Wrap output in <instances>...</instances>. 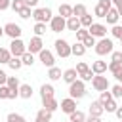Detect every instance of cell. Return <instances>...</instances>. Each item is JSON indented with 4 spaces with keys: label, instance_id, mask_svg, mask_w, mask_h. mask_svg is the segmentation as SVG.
<instances>
[{
    "label": "cell",
    "instance_id": "cell-1",
    "mask_svg": "<svg viewBox=\"0 0 122 122\" xmlns=\"http://www.w3.org/2000/svg\"><path fill=\"white\" fill-rule=\"evenodd\" d=\"M93 50H95V53H97L99 57H103V55H107V53H112V51H114V44H112V40H111V38H107V36H105V38H101V40L95 44V48H93Z\"/></svg>",
    "mask_w": 122,
    "mask_h": 122
},
{
    "label": "cell",
    "instance_id": "cell-2",
    "mask_svg": "<svg viewBox=\"0 0 122 122\" xmlns=\"http://www.w3.org/2000/svg\"><path fill=\"white\" fill-rule=\"evenodd\" d=\"M69 95L72 97V99H82L84 95H86V84H84V80H76V82H72V84H69Z\"/></svg>",
    "mask_w": 122,
    "mask_h": 122
},
{
    "label": "cell",
    "instance_id": "cell-3",
    "mask_svg": "<svg viewBox=\"0 0 122 122\" xmlns=\"http://www.w3.org/2000/svg\"><path fill=\"white\" fill-rule=\"evenodd\" d=\"M32 17H34L36 23H50L53 13H51L50 8H34L32 10Z\"/></svg>",
    "mask_w": 122,
    "mask_h": 122
},
{
    "label": "cell",
    "instance_id": "cell-4",
    "mask_svg": "<svg viewBox=\"0 0 122 122\" xmlns=\"http://www.w3.org/2000/svg\"><path fill=\"white\" fill-rule=\"evenodd\" d=\"M53 46H55V53H57L61 59H67L69 55H72V51H71V46H69V42H67V40H63V38H57Z\"/></svg>",
    "mask_w": 122,
    "mask_h": 122
},
{
    "label": "cell",
    "instance_id": "cell-5",
    "mask_svg": "<svg viewBox=\"0 0 122 122\" xmlns=\"http://www.w3.org/2000/svg\"><path fill=\"white\" fill-rule=\"evenodd\" d=\"M10 51H11L13 57H23V55L27 53V44H25L21 38H15V40H11V44H10Z\"/></svg>",
    "mask_w": 122,
    "mask_h": 122
},
{
    "label": "cell",
    "instance_id": "cell-6",
    "mask_svg": "<svg viewBox=\"0 0 122 122\" xmlns=\"http://www.w3.org/2000/svg\"><path fill=\"white\" fill-rule=\"evenodd\" d=\"M92 88H93L95 92H107V90H109V80H107V76L95 74L93 80H92Z\"/></svg>",
    "mask_w": 122,
    "mask_h": 122
},
{
    "label": "cell",
    "instance_id": "cell-7",
    "mask_svg": "<svg viewBox=\"0 0 122 122\" xmlns=\"http://www.w3.org/2000/svg\"><path fill=\"white\" fill-rule=\"evenodd\" d=\"M50 29H51V32H61V30H65V29H67V19H63L61 15H53L51 21H50Z\"/></svg>",
    "mask_w": 122,
    "mask_h": 122
},
{
    "label": "cell",
    "instance_id": "cell-8",
    "mask_svg": "<svg viewBox=\"0 0 122 122\" xmlns=\"http://www.w3.org/2000/svg\"><path fill=\"white\" fill-rule=\"evenodd\" d=\"M38 59H40V63H42L44 67H48V69H50V67H55V57H53V53H51L50 50H46V48L38 53Z\"/></svg>",
    "mask_w": 122,
    "mask_h": 122
},
{
    "label": "cell",
    "instance_id": "cell-9",
    "mask_svg": "<svg viewBox=\"0 0 122 122\" xmlns=\"http://www.w3.org/2000/svg\"><path fill=\"white\" fill-rule=\"evenodd\" d=\"M21 27L19 25H15V23H6L4 25V34H8L11 40H15V38H21Z\"/></svg>",
    "mask_w": 122,
    "mask_h": 122
},
{
    "label": "cell",
    "instance_id": "cell-10",
    "mask_svg": "<svg viewBox=\"0 0 122 122\" xmlns=\"http://www.w3.org/2000/svg\"><path fill=\"white\" fill-rule=\"evenodd\" d=\"M88 30H90V34H92L93 38H99V40L107 36V27H105L103 23H93Z\"/></svg>",
    "mask_w": 122,
    "mask_h": 122
},
{
    "label": "cell",
    "instance_id": "cell-11",
    "mask_svg": "<svg viewBox=\"0 0 122 122\" xmlns=\"http://www.w3.org/2000/svg\"><path fill=\"white\" fill-rule=\"evenodd\" d=\"M42 50H44L42 36H32L30 42H29V46H27V51H30V53H40Z\"/></svg>",
    "mask_w": 122,
    "mask_h": 122
},
{
    "label": "cell",
    "instance_id": "cell-12",
    "mask_svg": "<svg viewBox=\"0 0 122 122\" xmlns=\"http://www.w3.org/2000/svg\"><path fill=\"white\" fill-rule=\"evenodd\" d=\"M61 111L65 112V114H72L74 111H76V99H72V97H67V99H63L61 101Z\"/></svg>",
    "mask_w": 122,
    "mask_h": 122
},
{
    "label": "cell",
    "instance_id": "cell-13",
    "mask_svg": "<svg viewBox=\"0 0 122 122\" xmlns=\"http://www.w3.org/2000/svg\"><path fill=\"white\" fill-rule=\"evenodd\" d=\"M103 112H105V109H103V103H101L99 99L90 103V109H88V114H90V116H97V118H101Z\"/></svg>",
    "mask_w": 122,
    "mask_h": 122
},
{
    "label": "cell",
    "instance_id": "cell-14",
    "mask_svg": "<svg viewBox=\"0 0 122 122\" xmlns=\"http://www.w3.org/2000/svg\"><path fill=\"white\" fill-rule=\"evenodd\" d=\"M92 71H93V74H105V72L109 71V63H107V61L97 59V61H93V63H92Z\"/></svg>",
    "mask_w": 122,
    "mask_h": 122
},
{
    "label": "cell",
    "instance_id": "cell-15",
    "mask_svg": "<svg viewBox=\"0 0 122 122\" xmlns=\"http://www.w3.org/2000/svg\"><path fill=\"white\" fill-rule=\"evenodd\" d=\"M105 19H107V23L109 25H118V19H120V13H118V10L116 8H111L109 11H107V15H105Z\"/></svg>",
    "mask_w": 122,
    "mask_h": 122
},
{
    "label": "cell",
    "instance_id": "cell-16",
    "mask_svg": "<svg viewBox=\"0 0 122 122\" xmlns=\"http://www.w3.org/2000/svg\"><path fill=\"white\" fill-rule=\"evenodd\" d=\"M40 97L42 99H50V97H55V90L51 84H42L40 86Z\"/></svg>",
    "mask_w": 122,
    "mask_h": 122
},
{
    "label": "cell",
    "instance_id": "cell-17",
    "mask_svg": "<svg viewBox=\"0 0 122 122\" xmlns=\"http://www.w3.org/2000/svg\"><path fill=\"white\" fill-rule=\"evenodd\" d=\"M42 109H46V111H50V112H53V111H57L59 109V103H57V99L55 97H50V99H42Z\"/></svg>",
    "mask_w": 122,
    "mask_h": 122
},
{
    "label": "cell",
    "instance_id": "cell-18",
    "mask_svg": "<svg viewBox=\"0 0 122 122\" xmlns=\"http://www.w3.org/2000/svg\"><path fill=\"white\" fill-rule=\"evenodd\" d=\"M63 80H65L67 84L76 82V80H78V72H76V69H67V71L63 72Z\"/></svg>",
    "mask_w": 122,
    "mask_h": 122
},
{
    "label": "cell",
    "instance_id": "cell-19",
    "mask_svg": "<svg viewBox=\"0 0 122 122\" xmlns=\"http://www.w3.org/2000/svg\"><path fill=\"white\" fill-rule=\"evenodd\" d=\"M34 122H51V112L46 109H40L34 116Z\"/></svg>",
    "mask_w": 122,
    "mask_h": 122
},
{
    "label": "cell",
    "instance_id": "cell-20",
    "mask_svg": "<svg viewBox=\"0 0 122 122\" xmlns=\"http://www.w3.org/2000/svg\"><path fill=\"white\" fill-rule=\"evenodd\" d=\"M67 29H69V30H74V32H76V30H80V29H82L80 19H78V17H74V15H72V17H69V19H67Z\"/></svg>",
    "mask_w": 122,
    "mask_h": 122
},
{
    "label": "cell",
    "instance_id": "cell-21",
    "mask_svg": "<svg viewBox=\"0 0 122 122\" xmlns=\"http://www.w3.org/2000/svg\"><path fill=\"white\" fill-rule=\"evenodd\" d=\"M48 78H50L51 82H55V80H61V78H63V72H61V69H59V67H50V69H48Z\"/></svg>",
    "mask_w": 122,
    "mask_h": 122
},
{
    "label": "cell",
    "instance_id": "cell-22",
    "mask_svg": "<svg viewBox=\"0 0 122 122\" xmlns=\"http://www.w3.org/2000/svg\"><path fill=\"white\" fill-rule=\"evenodd\" d=\"M71 51H72V55H76V57H82V55L86 53V46H84L82 42H74V44L71 46Z\"/></svg>",
    "mask_w": 122,
    "mask_h": 122
},
{
    "label": "cell",
    "instance_id": "cell-23",
    "mask_svg": "<svg viewBox=\"0 0 122 122\" xmlns=\"http://www.w3.org/2000/svg\"><path fill=\"white\" fill-rule=\"evenodd\" d=\"M19 97L30 99V97H32V86H30V84H21V88H19Z\"/></svg>",
    "mask_w": 122,
    "mask_h": 122
},
{
    "label": "cell",
    "instance_id": "cell-24",
    "mask_svg": "<svg viewBox=\"0 0 122 122\" xmlns=\"http://www.w3.org/2000/svg\"><path fill=\"white\" fill-rule=\"evenodd\" d=\"M11 57H13V55H11L10 48H2V46H0V63H2V65H8Z\"/></svg>",
    "mask_w": 122,
    "mask_h": 122
},
{
    "label": "cell",
    "instance_id": "cell-25",
    "mask_svg": "<svg viewBox=\"0 0 122 122\" xmlns=\"http://www.w3.org/2000/svg\"><path fill=\"white\" fill-rule=\"evenodd\" d=\"M59 15H61L63 19L72 17V6H69V4H61V6H59Z\"/></svg>",
    "mask_w": 122,
    "mask_h": 122
},
{
    "label": "cell",
    "instance_id": "cell-26",
    "mask_svg": "<svg viewBox=\"0 0 122 122\" xmlns=\"http://www.w3.org/2000/svg\"><path fill=\"white\" fill-rule=\"evenodd\" d=\"M86 13H88V10H86L84 4H76V6H72V15H74V17L80 19V17H84Z\"/></svg>",
    "mask_w": 122,
    "mask_h": 122
},
{
    "label": "cell",
    "instance_id": "cell-27",
    "mask_svg": "<svg viewBox=\"0 0 122 122\" xmlns=\"http://www.w3.org/2000/svg\"><path fill=\"white\" fill-rule=\"evenodd\" d=\"M6 86H8L10 90H13V92H19V88H21V84H19L17 76H8V82H6Z\"/></svg>",
    "mask_w": 122,
    "mask_h": 122
},
{
    "label": "cell",
    "instance_id": "cell-28",
    "mask_svg": "<svg viewBox=\"0 0 122 122\" xmlns=\"http://www.w3.org/2000/svg\"><path fill=\"white\" fill-rule=\"evenodd\" d=\"M69 120H71V122H86V114L76 109L72 114H69Z\"/></svg>",
    "mask_w": 122,
    "mask_h": 122
},
{
    "label": "cell",
    "instance_id": "cell-29",
    "mask_svg": "<svg viewBox=\"0 0 122 122\" xmlns=\"http://www.w3.org/2000/svg\"><path fill=\"white\" fill-rule=\"evenodd\" d=\"M8 67H10L11 71H19V69L23 67V61H21V57H11V59H10V63H8Z\"/></svg>",
    "mask_w": 122,
    "mask_h": 122
},
{
    "label": "cell",
    "instance_id": "cell-30",
    "mask_svg": "<svg viewBox=\"0 0 122 122\" xmlns=\"http://www.w3.org/2000/svg\"><path fill=\"white\" fill-rule=\"evenodd\" d=\"M21 61H23V65H27V67H32V65H34V53L27 51V53L21 57Z\"/></svg>",
    "mask_w": 122,
    "mask_h": 122
},
{
    "label": "cell",
    "instance_id": "cell-31",
    "mask_svg": "<svg viewBox=\"0 0 122 122\" xmlns=\"http://www.w3.org/2000/svg\"><path fill=\"white\" fill-rule=\"evenodd\" d=\"M6 120H8V122H27L25 116H23V114H17V112H10V114L6 116Z\"/></svg>",
    "mask_w": 122,
    "mask_h": 122
},
{
    "label": "cell",
    "instance_id": "cell-32",
    "mask_svg": "<svg viewBox=\"0 0 122 122\" xmlns=\"http://www.w3.org/2000/svg\"><path fill=\"white\" fill-rule=\"evenodd\" d=\"M88 36H90V30H88V29H84V27H82L80 30H76V42H84Z\"/></svg>",
    "mask_w": 122,
    "mask_h": 122
},
{
    "label": "cell",
    "instance_id": "cell-33",
    "mask_svg": "<svg viewBox=\"0 0 122 122\" xmlns=\"http://www.w3.org/2000/svg\"><path fill=\"white\" fill-rule=\"evenodd\" d=\"M80 23H82V27H84V29H90V27L93 25V19H92V15H90V13H86L84 17H80Z\"/></svg>",
    "mask_w": 122,
    "mask_h": 122
},
{
    "label": "cell",
    "instance_id": "cell-34",
    "mask_svg": "<svg viewBox=\"0 0 122 122\" xmlns=\"http://www.w3.org/2000/svg\"><path fill=\"white\" fill-rule=\"evenodd\" d=\"M103 109H105V112H114V111L118 109V105H116L114 99H111V101H107V103L103 105Z\"/></svg>",
    "mask_w": 122,
    "mask_h": 122
},
{
    "label": "cell",
    "instance_id": "cell-35",
    "mask_svg": "<svg viewBox=\"0 0 122 122\" xmlns=\"http://www.w3.org/2000/svg\"><path fill=\"white\" fill-rule=\"evenodd\" d=\"M46 34V23H36L34 25V36H42Z\"/></svg>",
    "mask_w": 122,
    "mask_h": 122
},
{
    "label": "cell",
    "instance_id": "cell-36",
    "mask_svg": "<svg viewBox=\"0 0 122 122\" xmlns=\"http://www.w3.org/2000/svg\"><path fill=\"white\" fill-rule=\"evenodd\" d=\"M111 93H112V99H118V97H122V84H116V86H112V88H111Z\"/></svg>",
    "mask_w": 122,
    "mask_h": 122
},
{
    "label": "cell",
    "instance_id": "cell-37",
    "mask_svg": "<svg viewBox=\"0 0 122 122\" xmlns=\"http://www.w3.org/2000/svg\"><path fill=\"white\" fill-rule=\"evenodd\" d=\"M23 8H25V2H23V0H11V10H13L15 13H19Z\"/></svg>",
    "mask_w": 122,
    "mask_h": 122
},
{
    "label": "cell",
    "instance_id": "cell-38",
    "mask_svg": "<svg viewBox=\"0 0 122 122\" xmlns=\"http://www.w3.org/2000/svg\"><path fill=\"white\" fill-rule=\"evenodd\" d=\"M90 71V67H88V63H84V61H80L78 65H76V72H78V76H82L84 72H88Z\"/></svg>",
    "mask_w": 122,
    "mask_h": 122
},
{
    "label": "cell",
    "instance_id": "cell-39",
    "mask_svg": "<svg viewBox=\"0 0 122 122\" xmlns=\"http://www.w3.org/2000/svg\"><path fill=\"white\" fill-rule=\"evenodd\" d=\"M111 34H112L114 38H118V40H122V25H114V27L111 29Z\"/></svg>",
    "mask_w": 122,
    "mask_h": 122
},
{
    "label": "cell",
    "instance_id": "cell-40",
    "mask_svg": "<svg viewBox=\"0 0 122 122\" xmlns=\"http://www.w3.org/2000/svg\"><path fill=\"white\" fill-rule=\"evenodd\" d=\"M111 61H112V63H120V65H122V50H120V51H116V50H114V51L111 53Z\"/></svg>",
    "mask_w": 122,
    "mask_h": 122
},
{
    "label": "cell",
    "instance_id": "cell-41",
    "mask_svg": "<svg viewBox=\"0 0 122 122\" xmlns=\"http://www.w3.org/2000/svg\"><path fill=\"white\" fill-rule=\"evenodd\" d=\"M11 95V90L8 86H0V99H10Z\"/></svg>",
    "mask_w": 122,
    "mask_h": 122
},
{
    "label": "cell",
    "instance_id": "cell-42",
    "mask_svg": "<svg viewBox=\"0 0 122 122\" xmlns=\"http://www.w3.org/2000/svg\"><path fill=\"white\" fill-rule=\"evenodd\" d=\"M107 11H109V10H105V8H103V6H99V4H97V6H95V10H93L95 17H105V15H107Z\"/></svg>",
    "mask_w": 122,
    "mask_h": 122
},
{
    "label": "cell",
    "instance_id": "cell-43",
    "mask_svg": "<svg viewBox=\"0 0 122 122\" xmlns=\"http://www.w3.org/2000/svg\"><path fill=\"white\" fill-rule=\"evenodd\" d=\"M82 44H84V46H86V50H88V48H95V44H97V40H95V38H93V36L90 34V36H88V38H86V40H84Z\"/></svg>",
    "mask_w": 122,
    "mask_h": 122
},
{
    "label": "cell",
    "instance_id": "cell-44",
    "mask_svg": "<svg viewBox=\"0 0 122 122\" xmlns=\"http://www.w3.org/2000/svg\"><path fill=\"white\" fill-rule=\"evenodd\" d=\"M19 17H21V19H29V17H32V11H30V8H27V6H25V8L19 11Z\"/></svg>",
    "mask_w": 122,
    "mask_h": 122
},
{
    "label": "cell",
    "instance_id": "cell-45",
    "mask_svg": "<svg viewBox=\"0 0 122 122\" xmlns=\"http://www.w3.org/2000/svg\"><path fill=\"white\" fill-rule=\"evenodd\" d=\"M111 99H112V93H111V92H101V95H99V101H101L103 105H105L107 101H111Z\"/></svg>",
    "mask_w": 122,
    "mask_h": 122
},
{
    "label": "cell",
    "instance_id": "cell-46",
    "mask_svg": "<svg viewBox=\"0 0 122 122\" xmlns=\"http://www.w3.org/2000/svg\"><path fill=\"white\" fill-rule=\"evenodd\" d=\"M8 8H11V0H0V11H4Z\"/></svg>",
    "mask_w": 122,
    "mask_h": 122
},
{
    "label": "cell",
    "instance_id": "cell-47",
    "mask_svg": "<svg viewBox=\"0 0 122 122\" xmlns=\"http://www.w3.org/2000/svg\"><path fill=\"white\" fill-rule=\"evenodd\" d=\"M120 67H122V65H120V63H112V61H111V63H109V71H111V72H112V74H114V72H116V71H118V69H120Z\"/></svg>",
    "mask_w": 122,
    "mask_h": 122
},
{
    "label": "cell",
    "instance_id": "cell-48",
    "mask_svg": "<svg viewBox=\"0 0 122 122\" xmlns=\"http://www.w3.org/2000/svg\"><path fill=\"white\" fill-rule=\"evenodd\" d=\"M97 4H99V6H103L105 10H111V8H112V2H111V0H99Z\"/></svg>",
    "mask_w": 122,
    "mask_h": 122
},
{
    "label": "cell",
    "instance_id": "cell-49",
    "mask_svg": "<svg viewBox=\"0 0 122 122\" xmlns=\"http://www.w3.org/2000/svg\"><path fill=\"white\" fill-rule=\"evenodd\" d=\"M112 2V6L118 10V13H120V17H122V0H111Z\"/></svg>",
    "mask_w": 122,
    "mask_h": 122
},
{
    "label": "cell",
    "instance_id": "cell-50",
    "mask_svg": "<svg viewBox=\"0 0 122 122\" xmlns=\"http://www.w3.org/2000/svg\"><path fill=\"white\" fill-rule=\"evenodd\" d=\"M6 82H8V74L0 69V86H6Z\"/></svg>",
    "mask_w": 122,
    "mask_h": 122
},
{
    "label": "cell",
    "instance_id": "cell-51",
    "mask_svg": "<svg viewBox=\"0 0 122 122\" xmlns=\"http://www.w3.org/2000/svg\"><path fill=\"white\" fill-rule=\"evenodd\" d=\"M23 2H25L27 8H36L38 6V0H23Z\"/></svg>",
    "mask_w": 122,
    "mask_h": 122
},
{
    "label": "cell",
    "instance_id": "cell-52",
    "mask_svg": "<svg viewBox=\"0 0 122 122\" xmlns=\"http://www.w3.org/2000/svg\"><path fill=\"white\" fill-rule=\"evenodd\" d=\"M114 78H116V80H118V82L122 84V67H120V69H118V71L114 72Z\"/></svg>",
    "mask_w": 122,
    "mask_h": 122
},
{
    "label": "cell",
    "instance_id": "cell-53",
    "mask_svg": "<svg viewBox=\"0 0 122 122\" xmlns=\"http://www.w3.org/2000/svg\"><path fill=\"white\" fill-rule=\"evenodd\" d=\"M114 114H116V118H118V120H122V107H118V109L114 111Z\"/></svg>",
    "mask_w": 122,
    "mask_h": 122
},
{
    "label": "cell",
    "instance_id": "cell-54",
    "mask_svg": "<svg viewBox=\"0 0 122 122\" xmlns=\"http://www.w3.org/2000/svg\"><path fill=\"white\" fill-rule=\"evenodd\" d=\"M86 122H101V118H97V116H88Z\"/></svg>",
    "mask_w": 122,
    "mask_h": 122
},
{
    "label": "cell",
    "instance_id": "cell-55",
    "mask_svg": "<svg viewBox=\"0 0 122 122\" xmlns=\"http://www.w3.org/2000/svg\"><path fill=\"white\" fill-rule=\"evenodd\" d=\"M4 36V27H0V38Z\"/></svg>",
    "mask_w": 122,
    "mask_h": 122
},
{
    "label": "cell",
    "instance_id": "cell-56",
    "mask_svg": "<svg viewBox=\"0 0 122 122\" xmlns=\"http://www.w3.org/2000/svg\"><path fill=\"white\" fill-rule=\"evenodd\" d=\"M120 46H122V40H120Z\"/></svg>",
    "mask_w": 122,
    "mask_h": 122
},
{
    "label": "cell",
    "instance_id": "cell-57",
    "mask_svg": "<svg viewBox=\"0 0 122 122\" xmlns=\"http://www.w3.org/2000/svg\"><path fill=\"white\" fill-rule=\"evenodd\" d=\"M67 122H71V120H67Z\"/></svg>",
    "mask_w": 122,
    "mask_h": 122
}]
</instances>
